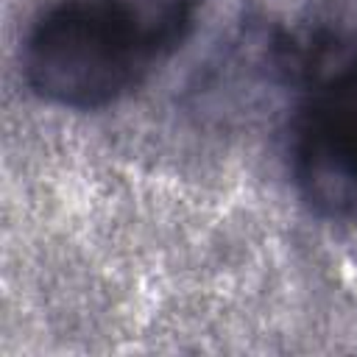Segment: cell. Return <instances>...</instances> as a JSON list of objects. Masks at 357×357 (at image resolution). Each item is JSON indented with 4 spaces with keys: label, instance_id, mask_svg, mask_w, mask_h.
Wrapping results in <instances>:
<instances>
[{
    "label": "cell",
    "instance_id": "2",
    "mask_svg": "<svg viewBox=\"0 0 357 357\" xmlns=\"http://www.w3.org/2000/svg\"><path fill=\"white\" fill-rule=\"evenodd\" d=\"M296 176L318 209L357 201V70L312 89L296 131Z\"/></svg>",
    "mask_w": 357,
    "mask_h": 357
},
{
    "label": "cell",
    "instance_id": "1",
    "mask_svg": "<svg viewBox=\"0 0 357 357\" xmlns=\"http://www.w3.org/2000/svg\"><path fill=\"white\" fill-rule=\"evenodd\" d=\"M165 59L139 20L117 0H64L33 28L28 84L64 106L95 109L134 89Z\"/></svg>",
    "mask_w": 357,
    "mask_h": 357
}]
</instances>
